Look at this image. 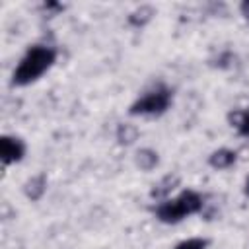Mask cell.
Here are the masks:
<instances>
[{
	"label": "cell",
	"mask_w": 249,
	"mask_h": 249,
	"mask_svg": "<svg viewBox=\"0 0 249 249\" xmlns=\"http://www.w3.org/2000/svg\"><path fill=\"white\" fill-rule=\"evenodd\" d=\"M132 16H140V18H138V19H134L132 23H134V25H142L144 21H148V19H150L152 10H150V8H140V10H138V12H134Z\"/></svg>",
	"instance_id": "cell-12"
},
{
	"label": "cell",
	"mask_w": 249,
	"mask_h": 249,
	"mask_svg": "<svg viewBox=\"0 0 249 249\" xmlns=\"http://www.w3.org/2000/svg\"><path fill=\"white\" fill-rule=\"evenodd\" d=\"M206 247V241L204 239H198V237H193V239H187V241H181L175 249H204Z\"/></svg>",
	"instance_id": "cell-10"
},
{
	"label": "cell",
	"mask_w": 249,
	"mask_h": 249,
	"mask_svg": "<svg viewBox=\"0 0 249 249\" xmlns=\"http://www.w3.org/2000/svg\"><path fill=\"white\" fill-rule=\"evenodd\" d=\"M241 12H243V16L249 19V2H243V4H241Z\"/></svg>",
	"instance_id": "cell-13"
},
{
	"label": "cell",
	"mask_w": 249,
	"mask_h": 249,
	"mask_svg": "<svg viewBox=\"0 0 249 249\" xmlns=\"http://www.w3.org/2000/svg\"><path fill=\"white\" fill-rule=\"evenodd\" d=\"M177 183H179V179H177V177L167 175V177H163V179L156 185V189L152 191V195H154V196H163V195H167V193H169Z\"/></svg>",
	"instance_id": "cell-9"
},
{
	"label": "cell",
	"mask_w": 249,
	"mask_h": 249,
	"mask_svg": "<svg viewBox=\"0 0 249 249\" xmlns=\"http://www.w3.org/2000/svg\"><path fill=\"white\" fill-rule=\"evenodd\" d=\"M117 138L121 144H132L138 138V128L134 124H121L117 130Z\"/></svg>",
	"instance_id": "cell-8"
},
{
	"label": "cell",
	"mask_w": 249,
	"mask_h": 249,
	"mask_svg": "<svg viewBox=\"0 0 249 249\" xmlns=\"http://www.w3.org/2000/svg\"><path fill=\"white\" fill-rule=\"evenodd\" d=\"M25 154V144L19 138L14 136H4L0 140V156L4 160V163H14L19 161Z\"/></svg>",
	"instance_id": "cell-4"
},
{
	"label": "cell",
	"mask_w": 249,
	"mask_h": 249,
	"mask_svg": "<svg viewBox=\"0 0 249 249\" xmlns=\"http://www.w3.org/2000/svg\"><path fill=\"white\" fill-rule=\"evenodd\" d=\"M200 206H202V198L196 193L187 191L175 200H165L163 204H160L156 212L161 222H179L183 216H189L200 210Z\"/></svg>",
	"instance_id": "cell-2"
},
{
	"label": "cell",
	"mask_w": 249,
	"mask_h": 249,
	"mask_svg": "<svg viewBox=\"0 0 249 249\" xmlns=\"http://www.w3.org/2000/svg\"><path fill=\"white\" fill-rule=\"evenodd\" d=\"M169 101H171V93L167 89L160 88V89H154V91L146 93L144 97H140L132 105L130 113H134V115H160L169 107Z\"/></svg>",
	"instance_id": "cell-3"
},
{
	"label": "cell",
	"mask_w": 249,
	"mask_h": 249,
	"mask_svg": "<svg viewBox=\"0 0 249 249\" xmlns=\"http://www.w3.org/2000/svg\"><path fill=\"white\" fill-rule=\"evenodd\" d=\"M45 187H47V179H45V175H35V177H31V179L25 183V195H27L29 198L37 200V198L43 196Z\"/></svg>",
	"instance_id": "cell-6"
},
{
	"label": "cell",
	"mask_w": 249,
	"mask_h": 249,
	"mask_svg": "<svg viewBox=\"0 0 249 249\" xmlns=\"http://www.w3.org/2000/svg\"><path fill=\"white\" fill-rule=\"evenodd\" d=\"M233 161H235V152L226 150V148H222V150H218L210 156V165L218 167V169H228Z\"/></svg>",
	"instance_id": "cell-5"
},
{
	"label": "cell",
	"mask_w": 249,
	"mask_h": 249,
	"mask_svg": "<svg viewBox=\"0 0 249 249\" xmlns=\"http://www.w3.org/2000/svg\"><path fill=\"white\" fill-rule=\"evenodd\" d=\"M235 124L239 126V132H241V134L249 136V109H245L243 113L237 115V123H235Z\"/></svg>",
	"instance_id": "cell-11"
},
{
	"label": "cell",
	"mask_w": 249,
	"mask_h": 249,
	"mask_svg": "<svg viewBox=\"0 0 249 249\" xmlns=\"http://www.w3.org/2000/svg\"><path fill=\"white\" fill-rule=\"evenodd\" d=\"M54 62V51L49 47H33L27 51V54L21 58L19 66L14 72V84L25 86L37 80L45 70L51 68Z\"/></svg>",
	"instance_id": "cell-1"
},
{
	"label": "cell",
	"mask_w": 249,
	"mask_h": 249,
	"mask_svg": "<svg viewBox=\"0 0 249 249\" xmlns=\"http://www.w3.org/2000/svg\"><path fill=\"white\" fill-rule=\"evenodd\" d=\"M245 193L249 195V179H247V185H245Z\"/></svg>",
	"instance_id": "cell-14"
},
{
	"label": "cell",
	"mask_w": 249,
	"mask_h": 249,
	"mask_svg": "<svg viewBox=\"0 0 249 249\" xmlns=\"http://www.w3.org/2000/svg\"><path fill=\"white\" fill-rule=\"evenodd\" d=\"M136 165H138L140 169H144V171L154 169V167L158 165V154H156L154 150H150V148L140 150V152L136 154Z\"/></svg>",
	"instance_id": "cell-7"
}]
</instances>
